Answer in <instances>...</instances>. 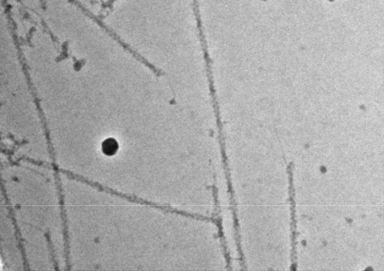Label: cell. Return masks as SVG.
<instances>
[{"label": "cell", "instance_id": "6da1fadb", "mask_svg": "<svg viewBox=\"0 0 384 271\" xmlns=\"http://www.w3.org/2000/svg\"><path fill=\"white\" fill-rule=\"evenodd\" d=\"M116 196L125 199L128 202L130 203L151 206V207L153 208L164 211L166 213H172L173 211V207L171 206L161 205L153 202L147 201V200L139 198L135 195H128L122 193V192H117Z\"/></svg>", "mask_w": 384, "mask_h": 271}, {"label": "cell", "instance_id": "7a4b0ae2", "mask_svg": "<svg viewBox=\"0 0 384 271\" xmlns=\"http://www.w3.org/2000/svg\"><path fill=\"white\" fill-rule=\"evenodd\" d=\"M119 149L117 141L113 138H109L103 141L102 144V151L103 154L108 156L115 155Z\"/></svg>", "mask_w": 384, "mask_h": 271}]
</instances>
